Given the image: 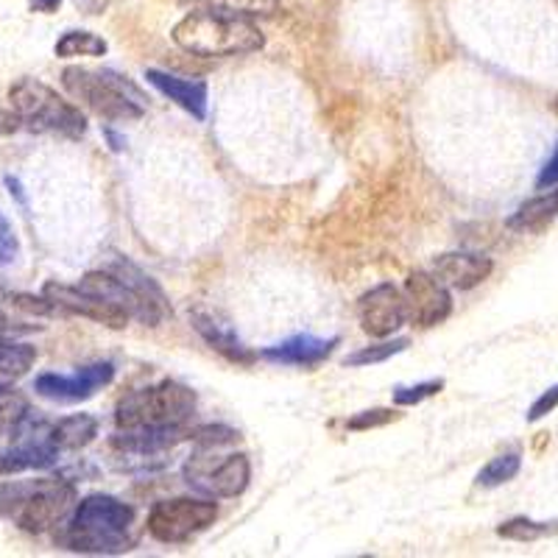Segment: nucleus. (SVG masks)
Masks as SVG:
<instances>
[{"mask_svg": "<svg viewBox=\"0 0 558 558\" xmlns=\"http://www.w3.org/2000/svg\"><path fill=\"white\" fill-rule=\"evenodd\" d=\"M357 318H361L363 332H368L372 338H388L408 322L405 296L391 282H380L361 296Z\"/></svg>", "mask_w": 558, "mask_h": 558, "instance_id": "nucleus-13", "label": "nucleus"}, {"mask_svg": "<svg viewBox=\"0 0 558 558\" xmlns=\"http://www.w3.org/2000/svg\"><path fill=\"white\" fill-rule=\"evenodd\" d=\"M182 3H191V0H182Z\"/></svg>", "mask_w": 558, "mask_h": 558, "instance_id": "nucleus-38", "label": "nucleus"}, {"mask_svg": "<svg viewBox=\"0 0 558 558\" xmlns=\"http://www.w3.org/2000/svg\"><path fill=\"white\" fill-rule=\"evenodd\" d=\"M114 377V366L109 361L89 363V366L76 368L73 375H57V372H45L34 380V391L43 397V400L51 402H64V405H73V402H84L89 397H96V391H101L104 386H109Z\"/></svg>", "mask_w": 558, "mask_h": 558, "instance_id": "nucleus-10", "label": "nucleus"}, {"mask_svg": "<svg viewBox=\"0 0 558 558\" xmlns=\"http://www.w3.org/2000/svg\"><path fill=\"white\" fill-rule=\"evenodd\" d=\"M441 388H445V380H427V383H416V386L397 388V391H393V402L402 408L418 405V402L427 400V397H436Z\"/></svg>", "mask_w": 558, "mask_h": 558, "instance_id": "nucleus-27", "label": "nucleus"}, {"mask_svg": "<svg viewBox=\"0 0 558 558\" xmlns=\"http://www.w3.org/2000/svg\"><path fill=\"white\" fill-rule=\"evenodd\" d=\"M32 327H14L3 313H0V336H14V332H28Z\"/></svg>", "mask_w": 558, "mask_h": 558, "instance_id": "nucleus-35", "label": "nucleus"}, {"mask_svg": "<svg viewBox=\"0 0 558 558\" xmlns=\"http://www.w3.org/2000/svg\"><path fill=\"white\" fill-rule=\"evenodd\" d=\"M522 470V456L520 452H502V456L492 458V461L477 472V486L495 488L502 486V483L514 481Z\"/></svg>", "mask_w": 558, "mask_h": 558, "instance_id": "nucleus-24", "label": "nucleus"}, {"mask_svg": "<svg viewBox=\"0 0 558 558\" xmlns=\"http://www.w3.org/2000/svg\"><path fill=\"white\" fill-rule=\"evenodd\" d=\"M146 78L151 87H157L162 96L171 98L184 112H191L196 121L207 118V82L204 78L177 76V73H166V70H146Z\"/></svg>", "mask_w": 558, "mask_h": 558, "instance_id": "nucleus-15", "label": "nucleus"}, {"mask_svg": "<svg viewBox=\"0 0 558 558\" xmlns=\"http://www.w3.org/2000/svg\"><path fill=\"white\" fill-rule=\"evenodd\" d=\"M9 107L14 123L34 134H57L64 140H82L87 134V118L76 104L62 98L39 78H20L9 89Z\"/></svg>", "mask_w": 558, "mask_h": 558, "instance_id": "nucleus-5", "label": "nucleus"}, {"mask_svg": "<svg viewBox=\"0 0 558 558\" xmlns=\"http://www.w3.org/2000/svg\"><path fill=\"white\" fill-rule=\"evenodd\" d=\"M34 363H37V349L32 343L0 336V386H14L20 377L28 375Z\"/></svg>", "mask_w": 558, "mask_h": 558, "instance_id": "nucleus-20", "label": "nucleus"}, {"mask_svg": "<svg viewBox=\"0 0 558 558\" xmlns=\"http://www.w3.org/2000/svg\"><path fill=\"white\" fill-rule=\"evenodd\" d=\"M405 311L408 322L416 324L418 330H427V327H436V324L445 322L452 313V296L450 288L436 277V274L427 271H413L405 279Z\"/></svg>", "mask_w": 558, "mask_h": 558, "instance_id": "nucleus-11", "label": "nucleus"}, {"mask_svg": "<svg viewBox=\"0 0 558 558\" xmlns=\"http://www.w3.org/2000/svg\"><path fill=\"white\" fill-rule=\"evenodd\" d=\"M338 347V338H316V336H293L277 347L263 349L260 357L271 363H286V366H318L322 361L332 355Z\"/></svg>", "mask_w": 558, "mask_h": 558, "instance_id": "nucleus-16", "label": "nucleus"}, {"mask_svg": "<svg viewBox=\"0 0 558 558\" xmlns=\"http://www.w3.org/2000/svg\"><path fill=\"white\" fill-rule=\"evenodd\" d=\"M408 349V338H397V341H383L375 347H363L347 357V366H375V363L388 361V357L400 355Z\"/></svg>", "mask_w": 558, "mask_h": 558, "instance_id": "nucleus-26", "label": "nucleus"}, {"mask_svg": "<svg viewBox=\"0 0 558 558\" xmlns=\"http://www.w3.org/2000/svg\"><path fill=\"white\" fill-rule=\"evenodd\" d=\"M191 438L198 450L184 463V483L209 500H232L243 495L252 481V463L243 452L221 456V447L232 445L238 433L229 427H202L193 430Z\"/></svg>", "mask_w": 558, "mask_h": 558, "instance_id": "nucleus-2", "label": "nucleus"}, {"mask_svg": "<svg viewBox=\"0 0 558 558\" xmlns=\"http://www.w3.org/2000/svg\"><path fill=\"white\" fill-rule=\"evenodd\" d=\"M0 291H3V286H0Z\"/></svg>", "mask_w": 558, "mask_h": 558, "instance_id": "nucleus-39", "label": "nucleus"}, {"mask_svg": "<svg viewBox=\"0 0 558 558\" xmlns=\"http://www.w3.org/2000/svg\"><path fill=\"white\" fill-rule=\"evenodd\" d=\"M558 218V187H547L539 196L527 198L517 207V213L506 221L508 229L514 232H542Z\"/></svg>", "mask_w": 558, "mask_h": 558, "instance_id": "nucleus-18", "label": "nucleus"}, {"mask_svg": "<svg viewBox=\"0 0 558 558\" xmlns=\"http://www.w3.org/2000/svg\"><path fill=\"white\" fill-rule=\"evenodd\" d=\"M173 43L193 57H243L260 51L266 37L254 20L223 14L216 9H196L182 17L171 32Z\"/></svg>", "mask_w": 558, "mask_h": 558, "instance_id": "nucleus-4", "label": "nucleus"}, {"mask_svg": "<svg viewBox=\"0 0 558 558\" xmlns=\"http://www.w3.org/2000/svg\"><path fill=\"white\" fill-rule=\"evenodd\" d=\"M191 322H193V327H196L198 336H202L209 347L216 349V352H221L223 357H229V361H235V363H252L254 361L252 349H248L246 343L235 336V330H232V327L221 324L216 316L196 311L191 316Z\"/></svg>", "mask_w": 558, "mask_h": 558, "instance_id": "nucleus-17", "label": "nucleus"}, {"mask_svg": "<svg viewBox=\"0 0 558 558\" xmlns=\"http://www.w3.org/2000/svg\"><path fill=\"white\" fill-rule=\"evenodd\" d=\"M140 539L137 514L112 495H89L64 520L62 545L84 556H121Z\"/></svg>", "mask_w": 558, "mask_h": 558, "instance_id": "nucleus-1", "label": "nucleus"}, {"mask_svg": "<svg viewBox=\"0 0 558 558\" xmlns=\"http://www.w3.org/2000/svg\"><path fill=\"white\" fill-rule=\"evenodd\" d=\"M193 9H216L223 14H235V17L257 20L271 17L279 12V0H191Z\"/></svg>", "mask_w": 558, "mask_h": 558, "instance_id": "nucleus-21", "label": "nucleus"}, {"mask_svg": "<svg viewBox=\"0 0 558 558\" xmlns=\"http://www.w3.org/2000/svg\"><path fill=\"white\" fill-rule=\"evenodd\" d=\"M218 520V506L209 497H173L154 502L146 531L162 545H184Z\"/></svg>", "mask_w": 558, "mask_h": 558, "instance_id": "nucleus-8", "label": "nucleus"}, {"mask_svg": "<svg viewBox=\"0 0 558 558\" xmlns=\"http://www.w3.org/2000/svg\"><path fill=\"white\" fill-rule=\"evenodd\" d=\"M558 531V520L553 522H536L525 520V517H517V520H508L497 527V536L511 542H536L542 536H550V533Z\"/></svg>", "mask_w": 558, "mask_h": 558, "instance_id": "nucleus-25", "label": "nucleus"}, {"mask_svg": "<svg viewBox=\"0 0 558 558\" xmlns=\"http://www.w3.org/2000/svg\"><path fill=\"white\" fill-rule=\"evenodd\" d=\"M3 182H7L9 193H12V196L17 198V202L23 204V207H26V193H23V184H20V179H14V177H7V179H3Z\"/></svg>", "mask_w": 558, "mask_h": 558, "instance_id": "nucleus-33", "label": "nucleus"}, {"mask_svg": "<svg viewBox=\"0 0 558 558\" xmlns=\"http://www.w3.org/2000/svg\"><path fill=\"white\" fill-rule=\"evenodd\" d=\"M196 391L184 383L162 380L157 386L137 388L126 393L114 408V425L118 427H191L196 413Z\"/></svg>", "mask_w": 558, "mask_h": 558, "instance_id": "nucleus-7", "label": "nucleus"}, {"mask_svg": "<svg viewBox=\"0 0 558 558\" xmlns=\"http://www.w3.org/2000/svg\"><path fill=\"white\" fill-rule=\"evenodd\" d=\"M32 7L43 14H51L62 7V0H32Z\"/></svg>", "mask_w": 558, "mask_h": 558, "instance_id": "nucleus-34", "label": "nucleus"}, {"mask_svg": "<svg viewBox=\"0 0 558 558\" xmlns=\"http://www.w3.org/2000/svg\"><path fill=\"white\" fill-rule=\"evenodd\" d=\"M76 500L78 492L68 477L9 481L0 486V517L20 531L48 533L64 525Z\"/></svg>", "mask_w": 558, "mask_h": 558, "instance_id": "nucleus-3", "label": "nucleus"}, {"mask_svg": "<svg viewBox=\"0 0 558 558\" xmlns=\"http://www.w3.org/2000/svg\"><path fill=\"white\" fill-rule=\"evenodd\" d=\"M556 184H558V143L556 148H553L550 159L542 166L539 177H536V187H539V191H545V187H556Z\"/></svg>", "mask_w": 558, "mask_h": 558, "instance_id": "nucleus-32", "label": "nucleus"}, {"mask_svg": "<svg viewBox=\"0 0 558 558\" xmlns=\"http://www.w3.org/2000/svg\"><path fill=\"white\" fill-rule=\"evenodd\" d=\"M107 137H109V143H112V151H121V148H123V140L118 137V134H114L112 129H107Z\"/></svg>", "mask_w": 558, "mask_h": 558, "instance_id": "nucleus-37", "label": "nucleus"}, {"mask_svg": "<svg viewBox=\"0 0 558 558\" xmlns=\"http://www.w3.org/2000/svg\"><path fill=\"white\" fill-rule=\"evenodd\" d=\"M32 413V402L14 386H0V436H9Z\"/></svg>", "mask_w": 558, "mask_h": 558, "instance_id": "nucleus-23", "label": "nucleus"}, {"mask_svg": "<svg viewBox=\"0 0 558 558\" xmlns=\"http://www.w3.org/2000/svg\"><path fill=\"white\" fill-rule=\"evenodd\" d=\"M62 87L104 121H137L146 114V96L114 70L64 68Z\"/></svg>", "mask_w": 558, "mask_h": 558, "instance_id": "nucleus-6", "label": "nucleus"}, {"mask_svg": "<svg viewBox=\"0 0 558 558\" xmlns=\"http://www.w3.org/2000/svg\"><path fill=\"white\" fill-rule=\"evenodd\" d=\"M98 436V418L89 416V413H76V416H64L51 422V438L53 445L62 452L84 450L87 445H93Z\"/></svg>", "mask_w": 558, "mask_h": 558, "instance_id": "nucleus-19", "label": "nucleus"}, {"mask_svg": "<svg viewBox=\"0 0 558 558\" xmlns=\"http://www.w3.org/2000/svg\"><path fill=\"white\" fill-rule=\"evenodd\" d=\"M43 296L57 307V313H70V316H84L89 322L107 324V327H114V330H121L126 327L132 318L121 311V307H114L112 302L107 299L96 296V293L84 291L78 286H64V282H45L43 286Z\"/></svg>", "mask_w": 558, "mask_h": 558, "instance_id": "nucleus-12", "label": "nucleus"}, {"mask_svg": "<svg viewBox=\"0 0 558 558\" xmlns=\"http://www.w3.org/2000/svg\"><path fill=\"white\" fill-rule=\"evenodd\" d=\"M556 408H558V383H556V386L547 388L539 400L533 402L531 411H527V422H539V418H545L547 413H553Z\"/></svg>", "mask_w": 558, "mask_h": 558, "instance_id": "nucleus-31", "label": "nucleus"}, {"mask_svg": "<svg viewBox=\"0 0 558 558\" xmlns=\"http://www.w3.org/2000/svg\"><path fill=\"white\" fill-rule=\"evenodd\" d=\"M107 39L93 32H64L53 45V53L62 59L73 57H107Z\"/></svg>", "mask_w": 558, "mask_h": 558, "instance_id": "nucleus-22", "label": "nucleus"}, {"mask_svg": "<svg viewBox=\"0 0 558 558\" xmlns=\"http://www.w3.org/2000/svg\"><path fill=\"white\" fill-rule=\"evenodd\" d=\"M12 445L0 450V475H20V472L53 470L59 463V450L51 438V422L39 416L37 411L28 413L12 433Z\"/></svg>", "mask_w": 558, "mask_h": 558, "instance_id": "nucleus-9", "label": "nucleus"}, {"mask_svg": "<svg viewBox=\"0 0 558 558\" xmlns=\"http://www.w3.org/2000/svg\"><path fill=\"white\" fill-rule=\"evenodd\" d=\"M492 271H495V263L488 260L486 254L447 252L438 254L436 260H433V274L447 288H456V291H472L481 282H486Z\"/></svg>", "mask_w": 558, "mask_h": 558, "instance_id": "nucleus-14", "label": "nucleus"}, {"mask_svg": "<svg viewBox=\"0 0 558 558\" xmlns=\"http://www.w3.org/2000/svg\"><path fill=\"white\" fill-rule=\"evenodd\" d=\"M20 257V241L14 235V227L3 213H0V268L12 266Z\"/></svg>", "mask_w": 558, "mask_h": 558, "instance_id": "nucleus-29", "label": "nucleus"}, {"mask_svg": "<svg viewBox=\"0 0 558 558\" xmlns=\"http://www.w3.org/2000/svg\"><path fill=\"white\" fill-rule=\"evenodd\" d=\"M9 305L17 307V311H26L32 316H53L57 307L48 302L45 296H32V293H9Z\"/></svg>", "mask_w": 558, "mask_h": 558, "instance_id": "nucleus-30", "label": "nucleus"}, {"mask_svg": "<svg viewBox=\"0 0 558 558\" xmlns=\"http://www.w3.org/2000/svg\"><path fill=\"white\" fill-rule=\"evenodd\" d=\"M397 416H400V413L391 411V408H375V411H361L352 418H347V427L349 430H368V427L388 425V422H393Z\"/></svg>", "mask_w": 558, "mask_h": 558, "instance_id": "nucleus-28", "label": "nucleus"}, {"mask_svg": "<svg viewBox=\"0 0 558 558\" xmlns=\"http://www.w3.org/2000/svg\"><path fill=\"white\" fill-rule=\"evenodd\" d=\"M76 7H82L87 14H98L107 7V0H76Z\"/></svg>", "mask_w": 558, "mask_h": 558, "instance_id": "nucleus-36", "label": "nucleus"}]
</instances>
